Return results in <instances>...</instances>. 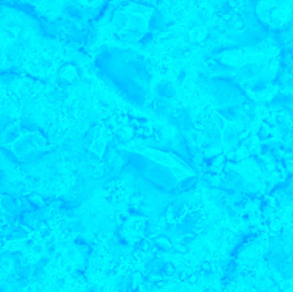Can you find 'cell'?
<instances>
[{"label": "cell", "mask_w": 293, "mask_h": 292, "mask_svg": "<svg viewBox=\"0 0 293 292\" xmlns=\"http://www.w3.org/2000/svg\"><path fill=\"white\" fill-rule=\"evenodd\" d=\"M119 149L143 178L162 191L179 194L198 181L196 171L172 151L143 145L123 146Z\"/></svg>", "instance_id": "obj_1"}]
</instances>
